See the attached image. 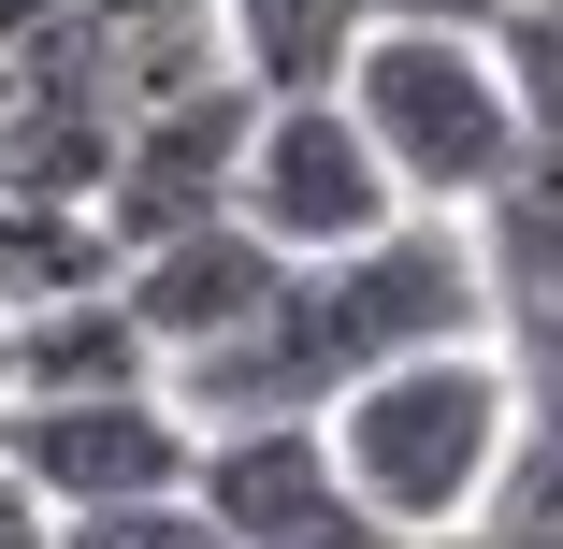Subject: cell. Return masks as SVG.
<instances>
[{"instance_id":"obj_17","label":"cell","mask_w":563,"mask_h":549,"mask_svg":"<svg viewBox=\"0 0 563 549\" xmlns=\"http://www.w3.org/2000/svg\"><path fill=\"white\" fill-rule=\"evenodd\" d=\"M0 549H58V506L30 492V463L0 449Z\"/></svg>"},{"instance_id":"obj_3","label":"cell","mask_w":563,"mask_h":549,"mask_svg":"<svg viewBox=\"0 0 563 549\" xmlns=\"http://www.w3.org/2000/svg\"><path fill=\"white\" fill-rule=\"evenodd\" d=\"M347 117L376 131V160L405 174L419 217H477V202L534 160L520 73H506L492 30H362V58H347Z\"/></svg>"},{"instance_id":"obj_4","label":"cell","mask_w":563,"mask_h":549,"mask_svg":"<svg viewBox=\"0 0 563 549\" xmlns=\"http://www.w3.org/2000/svg\"><path fill=\"white\" fill-rule=\"evenodd\" d=\"M232 217L261 246L289 261H347L376 232H405V174L376 160V131L347 117V87H318V101H261V131H246V174H232Z\"/></svg>"},{"instance_id":"obj_7","label":"cell","mask_w":563,"mask_h":549,"mask_svg":"<svg viewBox=\"0 0 563 549\" xmlns=\"http://www.w3.org/2000/svg\"><path fill=\"white\" fill-rule=\"evenodd\" d=\"M246 131H261V87H202V101H159L131 117L117 174H101V217H117V246H159V232H202V217H232V174H246Z\"/></svg>"},{"instance_id":"obj_15","label":"cell","mask_w":563,"mask_h":549,"mask_svg":"<svg viewBox=\"0 0 563 549\" xmlns=\"http://www.w3.org/2000/svg\"><path fill=\"white\" fill-rule=\"evenodd\" d=\"M492 44H506V73H520V117H534V145H563V0H520V15H506Z\"/></svg>"},{"instance_id":"obj_14","label":"cell","mask_w":563,"mask_h":549,"mask_svg":"<svg viewBox=\"0 0 563 549\" xmlns=\"http://www.w3.org/2000/svg\"><path fill=\"white\" fill-rule=\"evenodd\" d=\"M58 549H232L202 520V492H159V506H87V520H58Z\"/></svg>"},{"instance_id":"obj_1","label":"cell","mask_w":563,"mask_h":549,"mask_svg":"<svg viewBox=\"0 0 563 549\" xmlns=\"http://www.w3.org/2000/svg\"><path fill=\"white\" fill-rule=\"evenodd\" d=\"M492 333V261L477 217H405V232L347 246V261H289V289L246 318L232 348L174 362V405L217 419H332L362 376L419 362V348H477Z\"/></svg>"},{"instance_id":"obj_6","label":"cell","mask_w":563,"mask_h":549,"mask_svg":"<svg viewBox=\"0 0 563 549\" xmlns=\"http://www.w3.org/2000/svg\"><path fill=\"white\" fill-rule=\"evenodd\" d=\"M188 492L232 549H390V520L332 463V419H217Z\"/></svg>"},{"instance_id":"obj_2","label":"cell","mask_w":563,"mask_h":549,"mask_svg":"<svg viewBox=\"0 0 563 549\" xmlns=\"http://www.w3.org/2000/svg\"><path fill=\"white\" fill-rule=\"evenodd\" d=\"M520 405L534 391H520V362L492 333L477 348H419V362H390V376H362L332 405V463L390 520V549H419V535H463L492 506V477L520 449Z\"/></svg>"},{"instance_id":"obj_11","label":"cell","mask_w":563,"mask_h":549,"mask_svg":"<svg viewBox=\"0 0 563 549\" xmlns=\"http://www.w3.org/2000/svg\"><path fill=\"white\" fill-rule=\"evenodd\" d=\"M117 275H131V246H117L101 202H30V188H0V318L73 304V289H117Z\"/></svg>"},{"instance_id":"obj_9","label":"cell","mask_w":563,"mask_h":549,"mask_svg":"<svg viewBox=\"0 0 563 549\" xmlns=\"http://www.w3.org/2000/svg\"><path fill=\"white\" fill-rule=\"evenodd\" d=\"M289 289V246H261L246 217H202V232H159L131 246V318L159 333V362H202V348H232L246 318Z\"/></svg>"},{"instance_id":"obj_19","label":"cell","mask_w":563,"mask_h":549,"mask_svg":"<svg viewBox=\"0 0 563 549\" xmlns=\"http://www.w3.org/2000/svg\"><path fill=\"white\" fill-rule=\"evenodd\" d=\"M0 419H15V333H0Z\"/></svg>"},{"instance_id":"obj_12","label":"cell","mask_w":563,"mask_h":549,"mask_svg":"<svg viewBox=\"0 0 563 549\" xmlns=\"http://www.w3.org/2000/svg\"><path fill=\"white\" fill-rule=\"evenodd\" d=\"M217 15H232V73L261 101H318L362 58V0H217Z\"/></svg>"},{"instance_id":"obj_5","label":"cell","mask_w":563,"mask_h":549,"mask_svg":"<svg viewBox=\"0 0 563 549\" xmlns=\"http://www.w3.org/2000/svg\"><path fill=\"white\" fill-rule=\"evenodd\" d=\"M0 449L30 463V492H44L58 520H87V506H159V492H188V477H202V419H188L174 376H159V391L15 405V419H0Z\"/></svg>"},{"instance_id":"obj_18","label":"cell","mask_w":563,"mask_h":549,"mask_svg":"<svg viewBox=\"0 0 563 549\" xmlns=\"http://www.w3.org/2000/svg\"><path fill=\"white\" fill-rule=\"evenodd\" d=\"M419 549H520V535H492V520H463V535H419Z\"/></svg>"},{"instance_id":"obj_20","label":"cell","mask_w":563,"mask_h":549,"mask_svg":"<svg viewBox=\"0 0 563 549\" xmlns=\"http://www.w3.org/2000/svg\"><path fill=\"white\" fill-rule=\"evenodd\" d=\"M0 117H15V44H0Z\"/></svg>"},{"instance_id":"obj_10","label":"cell","mask_w":563,"mask_h":549,"mask_svg":"<svg viewBox=\"0 0 563 549\" xmlns=\"http://www.w3.org/2000/svg\"><path fill=\"white\" fill-rule=\"evenodd\" d=\"M15 333V405H73V391H159V333L131 318V275L117 289H73V304H30V318H0Z\"/></svg>"},{"instance_id":"obj_16","label":"cell","mask_w":563,"mask_h":549,"mask_svg":"<svg viewBox=\"0 0 563 549\" xmlns=\"http://www.w3.org/2000/svg\"><path fill=\"white\" fill-rule=\"evenodd\" d=\"M520 0H362V30H506Z\"/></svg>"},{"instance_id":"obj_13","label":"cell","mask_w":563,"mask_h":549,"mask_svg":"<svg viewBox=\"0 0 563 549\" xmlns=\"http://www.w3.org/2000/svg\"><path fill=\"white\" fill-rule=\"evenodd\" d=\"M477 520L520 535V549H563V405H520V449H506V477H492Z\"/></svg>"},{"instance_id":"obj_8","label":"cell","mask_w":563,"mask_h":549,"mask_svg":"<svg viewBox=\"0 0 563 549\" xmlns=\"http://www.w3.org/2000/svg\"><path fill=\"white\" fill-rule=\"evenodd\" d=\"M477 261H492V348L520 362L534 405H563V145H534L477 202Z\"/></svg>"}]
</instances>
